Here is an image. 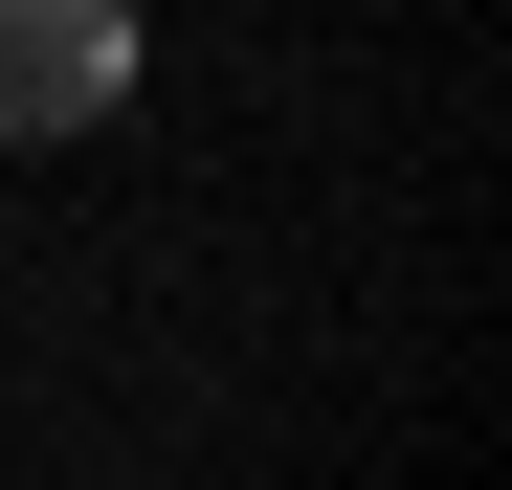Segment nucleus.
I'll use <instances>...</instances> for the list:
<instances>
[{
  "mask_svg": "<svg viewBox=\"0 0 512 490\" xmlns=\"http://www.w3.org/2000/svg\"><path fill=\"white\" fill-rule=\"evenodd\" d=\"M134 112V0H0V156Z\"/></svg>",
  "mask_w": 512,
  "mask_h": 490,
  "instance_id": "obj_1",
  "label": "nucleus"
}]
</instances>
